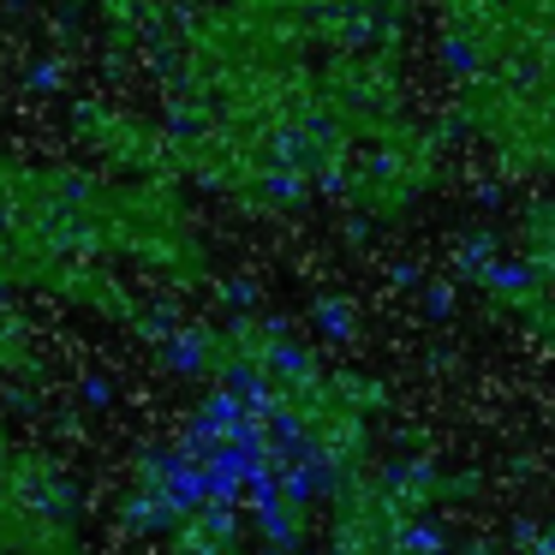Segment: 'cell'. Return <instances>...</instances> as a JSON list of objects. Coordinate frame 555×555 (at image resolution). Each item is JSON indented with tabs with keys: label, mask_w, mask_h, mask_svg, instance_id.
Returning <instances> with one entry per match:
<instances>
[{
	"label": "cell",
	"mask_w": 555,
	"mask_h": 555,
	"mask_svg": "<svg viewBox=\"0 0 555 555\" xmlns=\"http://www.w3.org/2000/svg\"><path fill=\"white\" fill-rule=\"evenodd\" d=\"M251 531L269 543V550H299L311 538V502L287 490H269V495H251Z\"/></svg>",
	"instance_id": "6da1fadb"
},
{
	"label": "cell",
	"mask_w": 555,
	"mask_h": 555,
	"mask_svg": "<svg viewBox=\"0 0 555 555\" xmlns=\"http://www.w3.org/2000/svg\"><path fill=\"white\" fill-rule=\"evenodd\" d=\"M311 328L323 347H352L359 340V311L340 293H323V299H311Z\"/></svg>",
	"instance_id": "7a4b0ae2"
},
{
	"label": "cell",
	"mask_w": 555,
	"mask_h": 555,
	"mask_svg": "<svg viewBox=\"0 0 555 555\" xmlns=\"http://www.w3.org/2000/svg\"><path fill=\"white\" fill-rule=\"evenodd\" d=\"M495 257H502V233H495V228H472V233H460V240H454V275L460 281H478Z\"/></svg>",
	"instance_id": "3957f363"
},
{
	"label": "cell",
	"mask_w": 555,
	"mask_h": 555,
	"mask_svg": "<svg viewBox=\"0 0 555 555\" xmlns=\"http://www.w3.org/2000/svg\"><path fill=\"white\" fill-rule=\"evenodd\" d=\"M400 550H412V555H448V550H454V538H448V526L436 514H412L406 526H400Z\"/></svg>",
	"instance_id": "277c9868"
},
{
	"label": "cell",
	"mask_w": 555,
	"mask_h": 555,
	"mask_svg": "<svg viewBox=\"0 0 555 555\" xmlns=\"http://www.w3.org/2000/svg\"><path fill=\"white\" fill-rule=\"evenodd\" d=\"M507 531H514V538H507V543H514V555H555V519L519 514Z\"/></svg>",
	"instance_id": "5b68a950"
},
{
	"label": "cell",
	"mask_w": 555,
	"mask_h": 555,
	"mask_svg": "<svg viewBox=\"0 0 555 555\" xmlns=\"http://www.w3.org/2000/svg\"><path fill=\"white\" fill-rule=\"evenodd\" d=\"M418 311H424V323H454V317H460V287H454V281H424V287H418Z\"/></svg>",
	"instance_id": "8992f818"
},
{
	"label": "cell",
	"mask_w": 555,
	"mask_h": 555,
	"mask_svg": "<svg viewBox=\"0 0 555 555\" xmlns=\"http://www.w3.org/2000/svg\"><path fill=\"white\" fill-rule=\"evenodd\" d=\"M61 61H37V66H25V90L30 96H54V90H61Z\"/></svg>",
	"instance_id": "52a82bcc"
},
{
	"label": "cell",
	"mask_w": 555,
	"mask_h": 555,
	"mask_svg": "<svg viewBox=\"0 0 555 555\" xmlns=\"http://www.w3.org/2000/svg\"><path fill=\"white\" fill-rule=\"evenodd\" d=\"M221 305L228 311H257V281H245V275H233V281H221Z\"/></svg>",
	"instance_id": "ba28073f"
},
{
	"label": "cell",
	"mask_w": 555,
	"mask_h": 555,
	"mask_svg": "<svg viewBox=\"0 0 555 555\" xmlns=\"http://www.w3.org/2000/svg\"><path fill=\"white\" fill-rule=\"evenodd\" d=\"M85 406L90 412H108L114 406V383H108V376H85Z\"/></svg>",
	"instance_id": "9c48e42d"
},
{
	"label": "cell",
	"mask_w": 555,
	"mask_h": 555,
	"mask_svg": "<svg viewBox=\"0 0 555 555\" xmlns=\"http://www.w3.org/2000/svg\"><path fill=\"white\" fill-rule=\"evenodd\" d=\"M460 555H502V543H490V538H466V543H460Z\"/></svg>",
	"instance_id": "30bf717a"
},
{
	"label": "cell",
	"mask_w": 555,
	"mask_h": 555,
	"mask_svg": "<svg viewBox=\"0 0 555 555\" xmlns=\"http://www.w3.org/2000/svg\"><path fill=\"white\" fill-rule=\"evenodd\" d=\"M418 281H424V275H418L412 263H400V269H395V287H418Z\"/></svg>",
	"instance_id": "8fae6325"
},
{
	"label": "cell",
	"mask_w": 555,
	"mask_h": 555,
	"mask_svg": "<svg viewBox=\"0 0 555 555\" xmlns=\"http://www.w3.org/2000/svg\"><path fill=\"white\" fill-rule=\"evenodd\" d=\"M269 555H317V550H305V543H299V550H269Z\"/></svg>",
	"instance_id": "7c38bea8"
}]
</instances>
